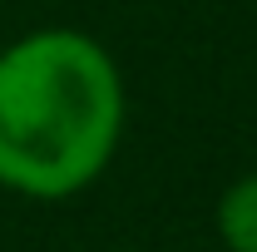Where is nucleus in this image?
<instances>
[{
  "label": "nucleus",
  "instance_id": "obj_1",
  "mask_svg": "<svg viewBox=\"0 0 257 252\" xmlns=\"http://www.w3.org/2000/svg\"><path fill=\"white\" fill-rule=\"evenodd\" d=\"M128 124L119 60L94 35L45 25L0 50V188L64 203L94 188Z\"/></svg>",
  "mask_w": 257,
  "mask_h": 252
},
{
  "label": "nucleus",
  "instance_id": "obj_2",
  "mask_svg": "<svg viewBox=\"0 0 257 252\" xmlns=\"http://www.w3.org/2000/svg\"><path fill=\"white\" fill-rule=\"evenodd\" d=\"M213 227L227 252H257V173L232 178L213 208Z\"/></svg>",
  "mask_w": 257,
  "mask_h": 252
},
{
  "label": "nucleus",
  "instance_id": "obj_3",
  "mask_svg": "<svg viewBox=\"0 0 257 252\" xmlns=\"http://www.w3.org/2000/svg\"><path fill=\"white\" fill-rule=\"evenodd\" d=\"M99 252H128V247H99Z\"/></svg>",
  "mask_w": 257,
  "mask_h": 252
}]
</instances>
